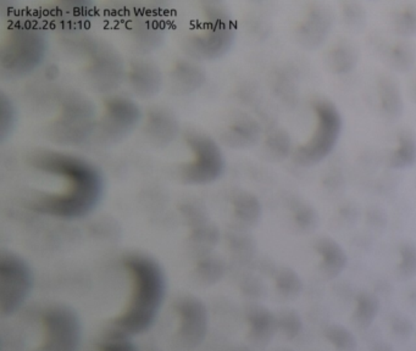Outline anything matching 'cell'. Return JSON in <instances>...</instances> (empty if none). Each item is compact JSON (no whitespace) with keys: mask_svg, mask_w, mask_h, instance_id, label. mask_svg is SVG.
Returning <instances> with one entry per match:
<instances>
[{"mask_svg":"<svg viewBox=\"0 0 416 351\" xmlns=\"http://www.w3.org/2000/svg\"><path fill=\"white\" fill-rule=\"evenodd\" d=\"M378 307L380 302L376 295L369 292H360L353 314L354 323L360 328H367L377 316Z\"/></svg>","mask_w":416,"mask_h":351,"instance_id":"obj_19","label":"cell"},{"mask_svg":"<svg viewBox=\"0 0 416 351\" xmlns=\"http://www.w3.org/2000/svg\"><path fill=\"white\" fill-rule=\"evenodd\" d=\"M93 115V106L88 101L81 96L69 98L59 121L55 125V128L59 131L58 141L66 138L68 142H80L89 132L87 127H91Z\"/></svg>","mask_w":416,"mask_h":351,"instance_id":"obj_10","label":"cell"},{"mask_svg":"<svg viewBox=\"0 0 416 351\" xmlns=\"http://www.w3.org/2000/svg\"><path fill=\"white\" fill-rule=\"evenodd\" d=\"M357 46L352 43H337L336 46L331 48V51L326 54V67L335 75H345L354 70L357 63Z\"/></svg>","mask_w":416,"mask_h":351,"instance_id":"obj_15","label":"cell"},{"mask_svg":"<svg viewBox=\"0 0 416 351\" xmlns=\"http://www.w3.org/2000/svg\"><path fill=\"white\" fill-rule=\"evenodd\" d=\"M48 41L43 29L34 24H16L9 29L0 49L1 73L14 78L24 77L41 66L46 58Z\"/></svg>","mask_w":416,"mask_h":351,"instance_id":"obj_3","label":"cell"},{"mask_svg":"<svg viewBox=\"0 0 416 351\" xmlns=\"http://www.w3.org/2000/svg\"><path fill=\"white\" fill-rule=\"evenodd\" d=\"M17 110L5 93L0 94V141L4 143L16 128Z\"/></svg>","mask_w":416,"mask_h":351,"instance_id":"obj_20","label":"cell"},{"mask_svg":"<svg viewBox=\"0 0 416 351\" xmlns=\"http://www.w3.org/2000/svg\"><path fill=\"white\" fill-rule=\"evenodd\" d=\"M392 21L395 32L402 37L416 36V5H405L404 8L395 11Z\"/></svg>","mask_w":416,"mask_h":351,"instance_id":"obj_21","label":"cell"},{"mask_svg":"<svg viewBox=\"0 0 416 351\" xmlns=\"http://www.w3.org/2000/svg\"><path fill=\"white\" fill-rule=\"evenodd\" d=\"M278 285H280L282 292L287 294V295H293V297L298 295L300 290H302V280L299 278L298 275L295 271L290 270V268H285L280 273Z\"/></svg>","mask_w":416,"mask_h":351,"instance_id":"obj_27","label":"cell"},{"mask_svg":"<svg viewBox=\"0 0 416 351\" xmlns=\"http://www.w3.org/2000/svg\"><path fill=\"white\" fill-rule=\"evenodd\" d=\"M41 351H77L81 343V322L73 310L51 306L42 316Z\"/></svg>","mask_w":416,"mask_h":351,"instance_id":"obj_7","label":"cell"},{"mask_svg":"<svg viewBox=\"0 0 416 351\" xmlns=\"http://www.w3.org/2000/svg\"><path fill=\"white\" fill-rule=\"evenodd\" d=\"M333 25L331 9L323 4L313 5L297 29L299 43L309 51L319 48L328 37Z\"/></svg>","mask_w":416,"mask_h":351,"instance_id":"obj_11","label":"cell"},{"mask_svg":"<svg viewBox=\"0 0 416 351\" xmlns=\"http://www.w3.org/2000/svg\"><path fill=\"white\" fill-rule=\"evenodd\" d=\"M123 266L132 280L126 309L113 320L109 333L132 338L151 328L166 292V277L156 260L144 254L125 256Z\"/></svg>","mask_w":416,"mask_h":351,"instance_id":"obj_2","label":"cell"},{"mask_svg":"<svg viewBox=\"0 0 416 351\" xmlns=\"http://www.w3.org/2000/svg\"><path fill=\"white\" fill-rule=\"evenodd\" d=\"M186 142L193 154V159L186 163L180 171V177L186 184L213 183L219 180L225 170V159L218 143L208 134L191 131Z\"/></svg>","mask_w":416,"mask_h":351,"instance_id":"obj_5","label":"cell"},{"mask_svg":"<svg viewBox=\"0 0 416 351\" xmlns=\"http://www.w3.org/2000/svg\"><path fill=\"white\" fill-rule=\"evenodd\" d=\"M378 96L381 108L387 116L397 118L403 113V98L400 86L390 76L383 77L378 82Z\"/></svg>","mask_w":416,"mask_h":351,"instance_id":"obj_17","label":"cell"},{"mask_svg":"<svg viewBox=\"0 0 416 351\" xmlns=\"http://www.w3.org/2000/svg\"><path fill=\"white\" fill-rule=\"evenodd\" d=\"M414 101H416V87L414 88Z\"/></svg>","mask_w":416,"mask_h":351,"instance_id":"obj_31","label":"cell"},{"mask_svg":"<svg viewBox=\"0 0 416 351\" xmlns=\"http://www.w3.org/2000/svg\"><path fill=\"white\" fill-rule=\"evenodd\" d=\"M416 163V134L412 131H400L398 146L390 156V166L395 170H404Z\"/></svg>","mask_w":416,"mask_h":351,"instance_id":"obj_16","label":"cell"},{"mask_svg":"<svg viewBox=\"0 0 416 351\" xmlns=\"http://www.w3.org/2000/svg\"><path fill=\"white\" fill-rule=\"evenodd\" d=\"M128 78L133 92L143 96L144 99L154 96L161 86V75L158 66L143 60L132 65Z\"/></svg>","mask_w":416,"mask_h":351,"instance_id":"obj_13","label":"cell"},{"mask_svg":"<svg viewBox=\"0 0 416 351\" xmlns=\"http://www.w3.org/2000/svg\"><path fill=\"white\" fill-rule=\"evenodd\" d=\"M193 39L189 54L198 58H219L231 48L235 39V29L230 17L226 14H218L210 29H206L204 34H198Z\"/></svg>","mask_w":416,"mask_h":351,"instance_id":"obj_9","label":"cell"},{"mask_svg":"<svg viewBox=\"0 0 416 351\" xmlns=\"http://www.w3.org/2000/svg\"><path fill=\"white\" fill-rule=\"evenodd\" d=\"M99 349L101 351H138L131 338L113 333H108L106 338L101 340Z\"/></svg>","mask_w":416,"mask_h":351,"instance_id":"obj_26","label":"cell"},{"mask_svg":"<svg viewBox=\"0 0 416 351\" xmlns=\"http://www.w3.org/2000/svg\"><path fill=\"white\" fill-rule=\"evenodd\" d=\"M34 288V273L30 265L14 253L0 255V311L10 316L20 309Z\"/></svg>","mask_w":416,"mask_h":351,"instance_id":"obj_6","label":"cell"},{"mask_svg":"<svg viewBox=\"0 0 416 351\" xmlns=\"http://www.w3.org/2000/svg\"><path fill=\"white\" fill-rule=\"evenodd\" d=\"M325 335L330 340V343L333 344L340 350H353L354 347H357V339L352 335V332L340 325L328 327Z\"/></svg>","mask_w":416,"mask_h":351,"instance_id":"obj_23","label":"cell"},{"mask_svg":"<svg viewBox=\"0 0 416 351\" xmlns=\"http://www.w3.org/2000/svg\"><path fill=\"white\" fill-rule=\"evenodd\" d=\"M295 220L297 226L300 227L304 232H310L314 230L318 226L319 222V216L314 208H311L310 205L307 203H298L295 205Z\"/></svg>","mask_w":416,"mask_h":351,"instance_id":"obj_25","label":"cell"},{"mask_svg":"<svg viewBox=\"0 0 416 351\" xmlns=\"http://www.w3.org/2000/svg\"><path fill=\"white\" fill-rule=\"evenodd\" d=\"M282 326H283L285 333L290 338H293L295 335H298L299 332L302 330V321H300L298 315L292 312V311H288L286 316L282 318Z\"/></svg>","mask_w":416,"mask_h":351,"instance_id":"obj_28","label":"cell"},{"mask_svg":"<svg viewBox=\"0 0 416 351\" xmlns=\"http://www.w3.org/2000/svg\"><path fill=\"white\" fill-rule=\"evenodd\" d=\"M32 168L65 180L63 192L39 194L29 201L36 213L61 220H78L94 211L106 192L99 168L88 160L64 151L41 149L30 156Z\"/></svg>","mask_w":416,"mask_h":351,"instance_id":"obj_1","label":"cell"},{"mask_svg":"<svg viewBox=\"0 0 416 351\" xmlns=\"http://www.w3.org/2000/svg\"><path fill=\"white\" fill-rule=\"evenodd\" d=\"M315 249L321 256L320 271L326 278H335L345 270L348 259L335 239L321 237L316 240Z\"/></svg>","mask_w":416,"mask_h":351,"instance_id":"obj_12","label":"cell"},{"mask_svg":"<svg viewBox=\"0 0 416 351\" xmlns=\"http://www.w3.org/2000/svg\"><path fill=\"white\" fill-rule=\"evenodd\" d=\"M146 131H148L151 138L156 139V143L165 144L177 133L176 118L165 110H156L149 115Z\"/></svg>","mask_w":416,"mask_h":351,"instance_id":"obj_18","label":"cell"},{"mask_svg":"<svg viewBox=\"0 0 416 351\" xmlns=\"http://www.w3.org/2000/svg\"><path fill=\"white\" fill-rule=\"evenodd\" d=\"M400 261L398 275L403 278H412L416 275V245L412 242H405L400 247Z\"/></svg>","mask_w":416,"mask_h":351,"instance_id":"obj_24","label":"cell"},{"mask_svg":"<svg viewBox=\"0 0 416 351\" xmlns=\"http://www.w3.org/2000/svg\"><path fill=\"white\" fill-rule=\"evenodd\" d=\"M391 325L395 333L402 335V337H405V335H409L412 333V323L405 317L395 316V318L392 320Z\"/></svg>","mask_w":416,"mask_h":351,"instance_id":"obj_29","label":"cell"},{"mask_svg":"<svg viewBox=\"0 0 416 351\" xmlns=\"http://www.w3.org/2000/svg\"><path fill=\"white\" fill-rule=\"evenodd\" d=\"M311 109L316 115L315 131L293 154L295 163L303 168H311L326 159L335 149L343 127L342 116L333 101L318 98L313 101Z\"/></svg>","mask_w":416,"mask_h":351,"instance_id":"obj_4","label":"cell"},{"mask_svg":"<svg viewBox=\"0 0 416 351\" xmlns=\"http://www.w3.org/2000/svg\"><path fill=\"white\" fill-rule=\"evenodd\" d=\"M414 46L410 43L400 42L392 48L390 53V63L397 71L405 72L412 68L416 60Z\"/></svg>","mask_w":416,"mask_h":351,"instance_id":"obj_22","label":"cell"},{"mask_svg":"<svg viewBox=\"0 0 416 351\" xmlns=\"http://www.w3.org/2000/svg\"><path fill=\"white\" fill-rule=\"evenodd\" d=\"M375 351H393L392 350V347L390 345H385V344H381V345H378L375 349Z\"/></svg>","mask_w":416,"mask_h":351,"instance_id":"obj_30","label":"cell"},{"mask_svg":"<svg viewBox=\"0 0 416 351\" xmlns=\"http://www.w3.org/2000/svg\"><path fill=\"white\" fill-rule=\"evenodd\" d=\"M141 120V110L135 101L125 96H113L106 103L104 115L98 123L99 137L116 142L135 128Z\"/></svg>","mask_w":416,"mask_h":351,"instance_id":"obj_8","label":"cell"},{"mask_svg":"<svg viewBox=\"0 0 416 351\" xmlns=\"http://www.w3.org/2000/svg\"><path fill=\"white\" fill-rule=\"evenodd\" d=\"M181 333L187 342L202 340L206 330V310L201 302L185 300L181 310Z\"/></svg>","mask_w":416,"mask_h":351,"instance_id":"obj_14","label":"cell"}]
</instances>
